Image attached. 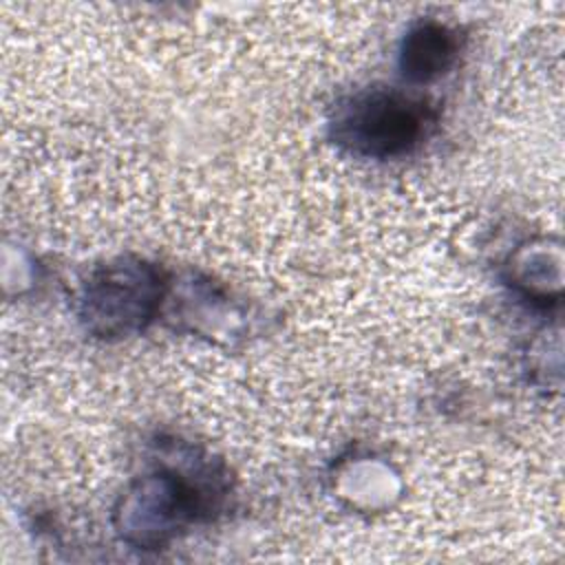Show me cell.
<instances>
[{
  "instance_id": "1",
  "label": "cell",
  "mask_w": 565,
  "mask_h": 565,
  "mask_svg": "<svg viewBox=\"0 0 565 565\" xmlns=\"http://www.w3.org/2000/svg\"><path fill=\"white\" fill-rule=\"evenodd\" d=\"M433 124L422 99L397 90H369L353 97L335 119V139L362 157H399L411 152Z\"/></svg>"
},
{
  "instance_id": "2",
  "label": "cell",
  "mask_w": 565,
  "mask_h": 565,
  "mask_svg": "<svg viewBox=\"0 0 565 565\" xmlns=\"http://www.w3.org/2000/svg\"><path fill=\"white\" fill-rule=\"evenodd\" d=\"M159 276L148 265H113L95 276L86 294L88 322L102 333H128L152 316Z\"/></svg>"
},
{
  "instance_id": "3",
  "label": "cell",
  "mask_w": 565,
  "mask_h": 565,
  "mask_svg": "<svg viewBox=\"0 0 565 565\" xmlns=\"http://www.w3.org/2000/svg\"><path fill=\"white\" fill-rule=\"evenodd\" d=\"M457 53L455 35L437 22H424L415 26L402 49L404 75L413 82H430L444 75Z\"/></svg>"
}]
</instances>
